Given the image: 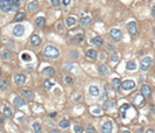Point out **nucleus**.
Segmentation results:
<instances>
[{"instance_id":"obj_1","label":"nucleus","mask_w":155,"mask_h":133,"mask_svg":"<svg viewBox=\"0 0 155 133\" xmlns=\"http://www.w3.org/2000/svg\"><path fill=\"white\" fill-rule=\"evenodd\" d=\"M43 54H44V56H46L47 58H49V60H56V58H58V56H60L58 49L56 48V47H54V46H47L46 48L43 49Z\"/></svg>"},{"instance_id":"obj_2","label":"nucleus","mask_w":155,"mask_h":133,"mask_svg":"<svg viewBox=\"0 0 155 133\" xmlns=\"http://www.w3.org/2000/svg\"><path fill=\"white\" fill-rule=\"evenodd\" d=\"M135 82L132 81V79H127V81H125L121 83V88L122 90L125 91H128V90H133L134 88H135Z\"/></svg>"},{"instance_id":"obj_3","label":"nucleus","mask_w":155,"mask_h":133,"mask_svg":"<svg viewBox=\"0 0 155 133\" xmlns=\"http://www.w3.org/2000/svg\"><path fill=\"white\" fill-rule=\"evenodd\" d=\"M150 63H152V58L150 57H145L142 61H141V63H140V68L142 71H147L149 69V66H150Z\"/></svg>"},{"instance_id":"obj_4","label":"nucleus","mask_w":155,"mask_h":133,"mask_svg":"<svg viewBox=\"0 0 155 133\" xmlns=\"http://www.w3.org/2000/svg\"><path fill=\"white\" fill-rule=\"evenodd\" d=\"M23 33H24V28L21 25H16V26L13 27V35H14V36L20 37L23 35Z\"/></svg>"},{"instance_id":"obj_5","label":"nucleus","mask_w":155,"mask_h":133,"mask_svg":"<svg viewBox=\"0 0 155 133\" xmlns=\"http://www.w3.org/2000/svg\"><path fill=\"white\" fill-rule=\"evenodd\" d=\"M110 36L112 37L114 41H119V40L121 39L122 36V33H121V30H119V29H111L110 30Z\"/></svg>"},{"instance_id":"obj_6","label":"nucleus","mask_w":155,"mask_h":133,"mask_svg":"<svg viewBox=\"0 0 155 133\" xmlns=\"http://www.w3.org/2000/svg\"><path fill=\"white\" fill-rule=\"evenodd\" d=\"M0 9H1L3 12H11V11H12L8 0H0Z\"/></svg>"},{"instance_id":"obj_7","label":"nucleus","mask_w":155,"mask_h":133,"mask_svg":"<svg viewBox=\"0 0 155 133\" xmlns=\"http://www.w3.org/2000/svg\"><path fill=\"white\" fill-rule=\"evenodd\" d=\"M134 103L138 106H143L145 105V96L142 94H138L134 97Z\"/></svg>"},{"instance_id":"obj_8","label":"nucleus","mask_w":155,"mask_h":133,"mask_svg":"<svg viewBox=\"0 0 155 133\" xmlns=\"http://www.w3.org/2000/svg\"><path fill=\"white\" fill-rule=\"evenodd\" d=\"M24 82H26V76L24 75H21V74H16L14 76V83L16 85H22L24 84Z\"/></svg>"},{"instance_id":"obj_9","label":"nucleus","mask_w":155,"mask_h":133,"mask_svg":"<svg viewBox=\"0 0 155 133\" xmlns=\"http://www.w3.org/2000/svg\"><path fill=\"white\" fill-rule=\"evenodd\" d=\"M127 29H128V32H130V34H132V35H135V34L138 33L137 24H135L134 21L130 22V24L127 25Z\"/></svg>"},{"instance_id":"obj_10","label":"nucleus","mask_w":155,"mask_h":133,"mask_svg":"<svg viewBox=\"0 0 155 133\" xmlns=\"http://www.w3.org/2000/svg\"><path fill=\"white\" fill-rule=\"evenodd\" d=\"M112 128H113L112 123H111V121H106V123L101 126V132L103 133H111L112 132Z\"/></svg>"},{"instance_id":"obj_11","label":"nucleus","mask_w":155,"mask_h":133,"mask_svg":"<svg viewBox=\"0 0 155 133\" xmlns=\"http://www.w3.org/2000/svg\"><path fill=\"white\" fill-rule=\"evenodd\" d=\"M13 104H14V106H16V107H21V106L26 105V102H24L23 99H22L21 97L16 96L14 99H13Z\"/></svg>"},{"instance_id":"obj_12","label":"nucleus","mask_w":155,"mask_h":133,"mask_svg":"<svg viewBox=\"0 0 155 133\" xmlns=\"http://www.w3.org/2000/svg\"><path fill=\"white\" fill-rule=\"evenodd\" d=\"M104 42V40L101 36H94L93 39H91V41H90V43L93 46H101Z\"/></svg>"},{"instance_id":"obj_13","label":"nucleus","mask_w":155,"mask_h":133,"mask_svg":"<svg viewBox=\"0 0 155 133\" xmlns=\"http://www.w3.org/2000/svg\"><path fill=\"white\" fill-rule=\"evenodd\" d=\"M141 92H142V95L145 97H149L150 94H152V90H150V88H149L148 85L143 84L142 86H141Z\"/></svg>"},{"instance_id":"obj_14","label":"nucleus","mask_w":155,"mask_h":133,"mask_svg":"<svg viewBox=\"0 0 155 133\" xmlns=\"http://www.w3.org/2000/svg\"><path fill=\"white\" fill-rule=\"evenodd\" d=\"M31 43L33 46H39L40 43H41V37H40L39 35H36V34L32 35L31 36Z\"/></svg>"},{"instance_id":"obj_15","label":"nucleus","mask_w":155,"mask_h":133,"mask_svg":"<svg viewBox=\"0 0 155 133\" xmlns=\"http://www.w3.org/2000/svg\"><path fill=\"white\" fill-rule=\"evenodd\" d=\"M21 94L27 100H32L34 98V95H33V92H32L31 90H22Z\"/></svg>"},{"instance_id":"obj_16","label":"nucleus","mask_w":155,"mask_h":133,"mask_svg":"<svg viewBox=\"0 0 155 133\" xmlns=\"http://www.w3.org/2000/svg\"><path fill=\"white\" fill-rule=\"evenodd\" d=\"M76 18H73V16H68L65 19V25H67V27H72L76 25Z\"/></svg>"},{"instance_id":"obj_17","label":"nucleus","mask_w":155,"mask_h":133,"mask_svg":"<svg viewBox=\"0 0 155 133\" xmlns=\"http://www.w3.org/2000/svg\"><path fill=\"white\" fill-rule=\"evenodd\" d=\"M8 3L11 5L12 11H16L20 7V0H8Z\"/></svg>"},{"instance_id":"obj_18","label":"nucleus","mask_w":155,"mask_h":133,"mask_svg":"<svg viewBox=\"0 0 155 133\" xmlns=\"http://www.w3.org/2000/svg\"><path fill=\"white\" fill-rule=\"evenodd\" d=\"M35 25H36L37 27H40V28L44 27V25H46V18H43V16H39V18L35 20Z\"/></svg>"},{"instance_id":"obj_19","label":"nucleus","mask_w":155,"mask_h":133,"mask_svg":"<svg viewBox=\"0 0 155 133\" xmlns=\"http://www.w3.org/2000/svg\"><path fill=\"white\" fill-rule=\"evenodd\" d=\"M37 7H39V3H37L36 0H35V1H32V3H29L27 5V9L29 11V12H34Z\"/></svg>"},{"instance_id":"obj_20","label":"nucleus","mask_w":155,"mask_h":133,"mask_svg":"<svg viewBox=\"0 0 155 133\" xmlns=\"http://www.w3.org/2000/svg\"><path fill=\"white\" fill-rule=\"evenodd\" d=\"M86 57L89 60H94V58L97 57V52L94 49H89L88 52H86Z\"/></svg>"},{"instance_id":"obj_21","label":"nucleus","mask_w":155,"mask_h":133,"mask_svg":"<svg viewBox=\"0 0 155 133\" xmlns=\"http://www.w3.org/2000/svg\"><path fill=\"white\" fill-rule=\"evenodd\" d=\"M98 73L100 74V75H103V76H106L107 74H109V68H107L106 65L101 64V65L98 66Z\"/></svg>"},{"instance_id":"obj_22","label":"nucleus","mask_w":155,"mask_h":133,"mask_svg":"<svg viewBox=\"0 0 155 133\" xmlns=\"http://www.w3.org/2000/svg\"><path fill=\"white\" fill-rule=\"evenodd\" d=\"M43 74H44L46 76H48V77H51V76H54L55 70H54V68H51V66H47V68L43 69Z\"/></svg>"},{"instance_id":"obj_23","label":"nucleus","mask_w":155,"mask_h":133,"mask_svg":"<svg viewBox=\"0 0 155 133\" xmlns=\"http://www.w3.org/2000/svg\"><path fill=\"white\" fill-rule=\"evenodd\" d=\"M89 92H90V95H91V96L96 97V96H98V95H99V89H98L96 85H91V86L89 88Z\"/></svg>"},{"instance_id":"obj_24","label":"nucleus","mask_w":155,"mask_h":133,"mask_svg":"<svg viewBox=\"0 0 155 133\" xmlns=\"http://www.w3.org/2000/svg\"><path fill=\"white\" fill-rule=\"evenodd\" d=\"M90 22H91V18L90 16H84V18L81 19L79 24L82 25V26H88V25H90Z\"/></svg>"},{"instance_id":"obj_25","label":"nucleus","mask_w":155,"mask_h":133,"mask_svg":"<svg viewBox=\"0 0 155 133\" xmlns=\"http://www.w3.org/2000/svg\"><path fill=\"white\" fill-rule=\"evenodd\" d=\"M24 16H26V14L23 12H18L14 16V20L15 21H22V20H24Z\"/></svg>"},{"instance_id":"obj_26","label":"nucleus","mask_w":155,"mask_h":133,"mask_svg":"<svg viewBox=\"0 0 155 133\" xmlns=\"http://www.w3.org/2000/svg\"><path fill=\"white\" fill-rule=\"evenodd\" d=\"M130 109V105L128 104H124V105L120 107V116H121V118L125 119V113H126V110Z\"/></svg>"},{"instance_id":"obj_27","label":"nucleus","mask_w":155,"mask_h":133,"mask_svg":"<svg viewBox=\"0 0 155 133\" xmlns=\"http://www.w3.org/2000/svg\"><path fill=\"white\" fill-rule=\"evenodd\" d=\"M70 126V121L68 120V119H63V120H61L60 121V127L61 128H68V127Z\"/></svg>"},{"instance_id":"obj_28","label":"nucleus","mask_w":155,"mask_h":133,"mask_svg":"<svg viewBox=\"0 0 155 133\" xmlns=\"http://www.w3.org/2000/svg\"><path fill=\"white\" fill-rule=\"evenodd\" d=\"M126 69L127 70H135L137 69V64L134 61H130L127 64H126Z\"/></svg>"},{"instance_id":"obj_29","label":"nucleus","mask_w":155,"mask_h":133,"mask_svg":"<svg viewBox=\"0 0 155 133\" xmlns=\"http://www.w3.org/2000/svg\"><path fill=\"white\" fill-rule=\"evenodd\" d=\"M114 105H116L114 99H109L105 102V109H111V107H113Z\"/></svg>"},{"instance_id":"obj_30","label":"nucleus","mask_w":155,"mask_h":133,"mask_svg":"<svg viewBox=\"0 0 155 133\" xmlns=\"http://www.w3.org/2000/svg\"><path fill=\"white\" fill-rule=\"evenodd\" d=\"M83 40H84V34H77V35H75L72 39V41H75V42H82Z\"/></svg>"},{"instance_id":"obj_31","label":"nucleus","mask_w":155,"mask_h":133,"mask_svg":"<svg viewBox=\"0 0 155 133\" xmlns=\"http://www.w3.org/2000/svg\"><path fill=\"white\" fill-rule=\"evenodd\" d=\"M120 83H121V82H120V79H119V78H113V79H112V85H113V86H114L116 89H119V88H120V85H121Z\"/></svg>"},{"instance_id":"obj_32","label":"nucleus","mask_w":155,"mask_h":133,"mask_svg":"<svg viewBox=\"0 0 155 133\" xmlns=\"http://www.w3.org/2000/svg\"><path fill=\"white\" fill-rule=\"evenodd\" d=\"M33 128H34V132L35 133H42V130H41V126H40L39 123H34Z\"/></svg>"},{"instance_id":"obj_33","label":"nucleus","mask_w":155,"mask_h":133,"mask_svg":"<svg viewBox=\"0 0 155 133\" xmlns=\"http://www.w3.org/2000/svg\"><path fill=\"white\" fill-rule=\"evenodd\" d=\"M9 55H11V53H9L7 49H4L3 52H1V57H3L4 60H8V58H9Z\"/></svg>"},{"instance_id":"obj_34","label":"nucleus","mask_w":155,"mask_h":133,"mask_svg":"<svg viewBox=\"0 0 155 133\" xmlns=\"http://www.w3.org/2000/svg\"><path fill=\"white\" fill-rule=\"evenodd\" d=\"M4 115L6 116V117H12V115H13V112H12V110L9 109V107H4Z\"/></svg>"},{"instance_id":"obj_35","label":"nucleus","mask_w":155,"mask_h":133,"mask_svg":"<svg viewBox=\"0 0 155 133\" xmlns=\"http://www.w3.org/2000/svg\"><path fill=\"white\" fill-rule=\"evenodd\" d=\"M8 88V83H7L6 81H0V89L1 90H6V89Z\"/></svg>"},{"instance_id":"obj_36","label":"nucleus","mask_w":155,"mask_h":133,"mask_svg":"<svg viewBox=\"0 0 155 133\" xmlns=\"http://www.w3.org/2000/svg\"><path fill=\"white\" fill-rule=\"evenodd\" d=\"M73 130H75V133H83L84 130H83V127L81 125H75L73 126Z\"/></svg>"},{"instance_id":"obj_37","label":"nucleus","mask_w":155,"mask_h":133,"mask_svg":"<svg viewBox=\"0 0 155 133\" xmlns=\"http://www.w3.org/2000/svg\"><path fill=\"white\" fill-rule=\"evenodd\" d=\"M21 58L23 61H28V62H29V61L32 60V57H31V55L29 54H27V53H23V54L21 55Z\"/></svg>"},{"instance_id":"obj_38","label":"nucleus","mask_w":155,"mask_h":133,"mask_svg":"<svg viewBox=\"0 0 155 133\" xmlns=\"http://www.w3.org/2000/svg\"><path fill=\"white\" fill-rule=\"evenodd\" d=\"M119 60V56L117 53H113L112 55H111V62H117V61Z\"/></svg>"},{"instance_id":"obj_39","label":"nucleus","mask_w":155,"mask_h":133,"mask_svg":"<svg viewBox=\"0 0 155 133\" xmlns=\"http://www.w3.org/2000/svg\"><path fill=\"white\" fill-rule=\"evenodd\" d=\"M54 85V83H51L50 81H44V88L46 89H50Z\"/></svg>"},{"instance_id":"obj_40","label":"nucleus","mask_w":155,"mask_h":133,"mask_svg":"<svg viewBox=\"0 0 155 133\" xmlns=\"http://www.w3.org/2000/svg\"><path fill=\"white\" fill-rule=\"evenodd\" d=\"M64 81H65V83H72L73 82V79L71 78V77H70V76H65V78H64Z\"/></svg>"},{"instance_id":"obj_41","label":"nucleus","mask_w":155,"mask_h":133,"mask_svg":"<svg viewBox=\"0 0 155 133\" xmlns=\"http://www.w3.org/2000/svg\"><path fill=\"white\" fill-rule=\"evenodd\" d=\"M51 1V5L54 7H58V5H60V1L58 0H50Z\"/></svg>"},{"instance_id":"obj_42","label":"nucleus","mask_w":155,"mask_h":133,"mask_svg":"<svg viewBox=\"0 0 155 133\" xmlns=\"http://www.w3.org/2000/svg\"><path fill=\"white\" fill-rule=\"evenodd\" d=\"M105 58H106L105 53H100V54H99V60H100V61H105Z\"/></svg>"},{"instance_id":"obj_43","label":"nucleus","mask_w":155,"mask_h":133,"mask_svg":"<svg viewBox=\"0 0 155 133\" xmlns=\"http://www.w3.org/2000/svg\"><path fill=\"white\" fill-rule=\"evenodd\" d=\"M70 54H71V57H72V58H77V57H78V53H77L76 50H75V52H71Z\"/></svg>"},{"instance_id":"obj_44","label":"nucleus","mask_w":155,"mask_h":133,"mask_svg":"<svg viewBox=\"0 0 155 133\" xmlns=\"http://www.w3.org/2000/svg\"><path fill=\"white\" fill-rule=\"evenodd\" d=\"M88 131H89L90 133H94V132H96L94 127H93V126H91V125H90V126H88Z\"/></svg>"},{"instance_id":"obj_45","label":"nucleus","mask_w":155,"mask_h":133,"mask_svg":"<svg viewBox=\"0 0 155 133\" xmlns=\"http://www.w3.org/2000/svg\"><path fill=\"white\" fill-rule=\"evenodd\" d=\"M71 0H63V6H69Z\"/></svg>"},{"instance_id":"obj_46","label":"nucleus","mask_w":155,"mask_h":133,"mask_svg":"<svg viewBox=\"0 0 155 133\" xmlns=\"http://www.w3.org/2000/svg\"><path fill=\"white\" fill-rule=\"evenodd\" d=\"M106 47H107V49H109V50H114V47H113L112 45H107Z\"/></svg>"},{"instance_id":"obj_47","label":"nucleus","mask_w":155,"mask_h":133,"mask_svg":"<svg viewBox=\"0 0 155 133\" xmlns=\"http://www.w3.org/2000/svg\"><path fill=\"white\" fill-rule=\"evenodd\" d=\"M50 133H61V131H60V130H55V128H53V130H50Z\"/></svg>"},{"instance_id":"obj_48","label":"nucleus","mask_w":155,"mask_h":133,"mask_svg":"<svg viewBox=\"0 0 155 133\" xmlns=\"http://www.w3.org/2000/svg\"><path fill=\"white\" fill-rule=\"evenodd\" d=\"M56 116H57V113H56V112H54V113H50V115H49V117H50V118H55Z\"/></svg>"},{"instance_id":"obj_49","label":"nucleus","mask_w":155,"mask_h":133,"mask_svg":"<svg viewBox=\"0 0 155 133\" xmlns=\"http://www.w3.org/2000/svg\"><path fill=\"white\" fill-rule=\"evenodd\" d=\"M146 133H155V131H154V130H152V128H149V130H147V131H146Z\"/></svg>"},{"instance_id":"obj_50","label":"nucleus","mask_w":155,"mask_h":133,"mask_svg":"<svg viewBox=\"0 0 155 133\" xmlns=\"http://www.w3.org/2000/svg\"><path fill=\"white\" fill-rule=\"evenodd\" d=\"M152 15H153V16H155V6L152 8Z\"/></svg>"},{"instance_id":"obj_51","label":"nucleus","mask_w":155,"mask_h":133,"mask_svg":"<svg viewBox=\"0 0 155 133\" xmlns=\"http://www.w3.org/2000/svg\"><path fill=\"white\" fill-rule=\"evenodd\" d=\"M65 69H73V65H67Z\"/></svg>"},{"instance_id":"obj_52","label":"nucleus","mask_w":155,"mask_h":133,"mask_svg":"<svg viewBox=\"0 0 155 133\" xmlns=\"http://www.w3.org/2000/svg\"><path fill=\"white\" fill-rule=\"evenodd\" d=\"M57 28H58V30H61V29H62V25H61V24H58Z\"/></svg>"},{"instance_id":"obj_53","label":"nucleus","mask_w":155,"mask_h":133,"mask_svg":"<svg viewBox=\"0 0 155 133\" xmlns=\"http://www.w3.org/2000/svg\"><path fill=\"white\" fill-rule=\"evenodd\" d=\"M121 133H132L131 131H124V132H121Z\"/></svg>"},{"instance_id":"obj_54","label":"nucleus","mask_w":155,"mask_h":133,"mask_svg":"<svg viewBox=\"0 0 155 133\" xmlns=\"http://www.w3.org/2000/svg\"><path fill=\"white\" fill-rule=\"evenodd\" d=\"M3 123H4V119H3V118H0V124H3Z\"/></svg>"},{"instance_id":"obj_55","label":"nucleus","mask_w":155,"mask_h":133,"mask_svg":"<svg viewBox=\"0 0 155 133\" xmlns=\"http://www.w3.org/2000/svg\"><path fill=\"white\" fill-rule=\"evenodd\" d=\"M0 76H1V69H0Z\"/></svg>"}]
</instances>
